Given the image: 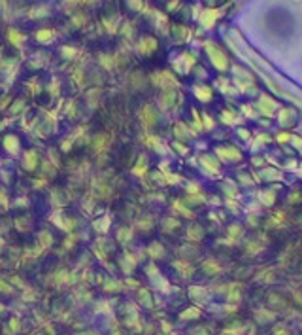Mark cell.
I'll use <instances>...</instances> for the list:
<instances>
[{
	"instance_id": "cell-1",
	"label": "cell",
	"mask_w": 302,
	"mask_h": 335,
	"mask_svg": "<svg viewBox=\"0 0 302 335\" xmlns=\"http://www.w3.org/2000/svg\"><path fill=\"white\" fill-rule=\"evenodd\" d=\"M6 148H8V150H15V140H13V136H8V140H6Z\"/></svg>"
},
{
	"instance_id": "cell-2",
	"label": "cell",
	"mask_w": 302,
	"mask_h": 335,
	"mask_svg": "<svg viewBox=\"0 0 302 335\" xmlns=\"http://www.w3.org/2000/svg\"><path fill=\"white\" fill-rule=\"evenodd\" d=\"M32 163H36V155H34V154H28L27 155V165H28V167H32Z\"/></svg>"
}]
</instances>
